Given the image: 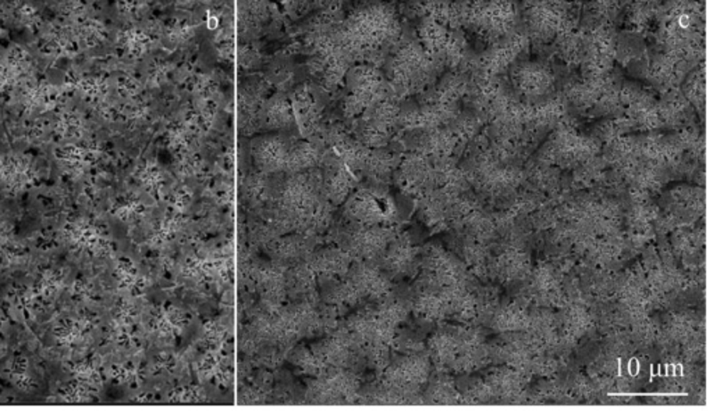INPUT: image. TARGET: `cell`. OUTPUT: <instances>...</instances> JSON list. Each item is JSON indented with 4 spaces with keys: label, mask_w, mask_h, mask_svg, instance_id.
Listing matches in <instances>:
<instances>
[{
    "label": "cell",
    "mask_w": 713,
    "mask_h": 411,
    "mask_svg": "<svg viewBox=\"0 0 713 411\" xmlns=\"http://www.w3.org/2000/svg\"><path fill=\"white\" fill-rule=\"evenodd\" d=\"M396 22L393 14L385 7L373 6L354 14L344 27V46L361 49L382 44L395 34Z\"/></svg>",
    "instance_id": "obj_1"
},
{
    "label": "cell",
    "mask_w": 713,
    "mask_h": 411,
    "mask_svg": "<svg viewBox=\"0 0 713 411\" xmlns=\"http://www.w3.org/2000/svg\"><path fill=\"white\" fill-rule=\"evenodd\" d=\"M390 202L383 193L373 189H361L354 193L348 205L351 219L360 224L373 225L385 222L390 214Z\"/></svg>",
    "instance_id": "obj_2"
},
{
    "label": "cell",
    "mask_w": 713,
    "mask_h": 411,
    "mask_svg": "<svg viewBox=\"0 0 713 411\" xmlns=\"http://www.w3.org/2000/svg\"><path fill=\"white\" fill-rule=\"evenodd\" d=\"M316 158H319V156L316 155V149L312 146L307 145V143H299V145L294 146L290 149L286 168L293 171H303L304 168L316 165Z\"/></svg>",
    "instance_id": "obj_5"
},
{
    "label": "cell",
    "mask_w": 713,
    "mask_h": 411,
    "mask_svg": "<svg viewBox=\"0 0 713 411\" xmlns=\"http://www.w3.org/2000/svg\"><path fill=\"white\" fill-rule=\"evenodd\" d=\"M290 149L286 142L277 136H269L259 141L252 149L255 163L265 171L283 170L286 168Z\"/></svg>",
    "instance_id": "obj_3"
},
{
    "label": "cell",
    "mask_w": 713,
    "mask_h": 411,
    "mask_svg": "<svg viewBox=\"0 0 713 411\" xmlns=\"http://www.w3.org/2000/svg\"><path fill=\"white\" fill-rule=\"evenodd\" d=\"M383 239H385L383 232L373 230V228H371V230L365 228V230L351 238V246L361 256L363 254L364 256H371V254H378L379 249L385 245Z\"/></svg>",
    "instance_id": "obj_4"
}]
</instances>
